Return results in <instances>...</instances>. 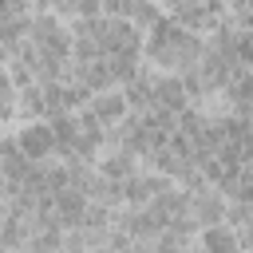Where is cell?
Wrapping results in <instances>:
<instances>
[{"mask_svg": "<svg viewBox=\"0 0 253 253\" xmlns=\"http://www.w3.org/2000/svg\"><path fill=\"white\" fill-rule=\"evenodd\" d=\"M16 146L24 158L32 162H51L55 158V130L47 119H32V123H16Z\"/></svg>", "mask_w": 253, "mask_h": 253, "instance_id": "6da1fadb", "label": "cell"}, {"mask_svg": "<svg viewBox=\"0 0 253 253\" xmlns=\"http://www.w3.org/2000/svg\"><path fill=\"white\" fill-rule=\"evenodd\" d=\"M225 210H229V198H225L221 190H213V186H206V190L190 194V221H194L198 229L225 221Z\"/></svg>", "mask_w": 253, "mask_h": 253, "instance_id": "7a4b0ae2", "label": "cell"}, {"mask_svg": "<svg viewBox=\"0 0 253 253\" xmlns=\"http://www.w3.org/2000/svg\"><path fill=\"white\" fill-rule=\"evenodd\" d=\"M150 91H154V103H150V107H166V111H174V115L190 107L186 83H182V75H174V71H154Z\"/></svg>", "mask_w": 253, "mask_h": 253, "instance_id": "3957f363", "label": "cell"}, {"mask_svg": "<svg viewBox=\"0 0 253 253\" xmlns=\"http://www.w3.org/2000/svg\"><path fill=\"white\" fill-rule=\"evenodd\" d=\"M103 178H111V182H123V178H130L134 170H142V162H138V154H130L126 146H103L99 150V158L91 162Z\"/></svg>", "mask_w": 253, "mask_h": 253, "instance_id": "277c9868", "label": "cell"}, {"mask_svg": "<svg viewBox=\"0 0 253 253\" xmlns=\"http://www.w3.org/2000/svg\"><path fill=\"white\" fill-rule=\"evenodd\" d=\"M87 111H91V115H95L103 126H115V123H123V119L130 115L123 87H107V91H95V95L87 99Z\"/></svg>", "mask_w": 253, "mask_h": 253, "instance_id": "5b68a950", "label": "cell"}, {"mask_svg": "<svg viewBox=\"0 0 253 253\" xmlns=\"http://www.w3.org/2000/svg\"><path fill=\"white\" fill-rule=\"evenodd\" d=\"M87 194L83 190H75V186H63V190H55L51 194V213H55V221L63 225V229H75L79 221H83V213H87Z\"/></svg>", "mask_w": 253, "mask_h": 253, "instance_id": "8992f818", "label": "cell"}, {"mask_svg": "<svg viewBox=\"0 0 253 253\" xmlns=\"http://www.w3.org/2000/svg\"><path fill=\"white\" fill-rule=\"evenodd\" d=\"M194 241L206 249V253H241V237L229 221H217V225H206L194 233Z\"/></svg>", "mask_w": 253, "mask_h": 253, "instance_id": "52a82bcc", "label": "cell"}, {"mask_svg": "<svg viewBox=\"0 0 253 253\" xmlns=\"http://www.w3.org/2000/svg\"><path fill=\"white\" fill-rule=\"evenodd\" d=\"M32 119H47V103H43V87H20L16 95V123H32Z\"/></svg>", "mask_w": 253, "mask_h": 253, "instance_id": "ba28073f", "label": "cell"}, {"mask_svg": "<svg viewBox=\"0 0 253 253\" xmlns=\"http://www.w3.org/2000/svg\"><path fill=\"white\" fill-rule=\"evenodd\" d=\"M162 16H166L162 0H134V4H130V16H126V20H130V24L138 28V32H146V28H154V24L162 20Z\"/></svg>", "mask_w": 253, "mask_h": 253, "instance_id": "9c48e42d", "label": "cell"}, {"mask_svg": "<svg viewBox=\"0 0 253 253\" xmlns=\"http://www.w3.org/2000/svg\"><path fill=\"white\" fill-rule=\"evenodd\" d=\"M233 59H237V67H253V32L249 28H237V36H233Z\"/></svg>", "mask_w": 253, "mask_h": 253, "instance_id": "30bf717a", "label": "cell"}, {"mask_svg": "<svg viewBox=\"0 0 253 253\" xmlns=\"http://www.w3.org/2000/svg\"><path fill=\"white\" fill-rule=\"evenodd\" d=\"M130 4L134 0H99V12L103 16H130Z\"/></svg>", "mask_w": 253, "mask_h": 253, "instance_id": "8fae6325", "label": "cell"}, {"mask_svg": "<svg viewBox=\"0 0 253 253\" xmlns=\"http://www.w3.org/2000/svg\"><path fill=\"white\" fill-rule=\"evenodd\" d=\"M8 59H12V47H8V43H0V71L8 67Z\"/></svg>", "mask_w": 253, "mask_h": 253, "instance_id": "7c38bea8", "label": "cell"}, {"mask_svg": "<svg viewBox=\"0 0 253 253\" xmlns=\"http://www.w3.org/2000/svg\"><path fill=\"white\" fill-rule=\"evenodd\" d=\"M0 138H4V123H0Z\"/></svg>", "mask_w": 253, "mask_h": 253, "instance_id": "4fadbf2b", "label": "cell"}, {"mask_svg": "<svg viewBox=\"0 0 253 253\" xmlns=\"http://www.w3.org/2000/svg\"><path fill=\"white\" fill-rule=\"evenodd\" d=\"M249 32H253V28H249Z\"/></svg>", "mask_w": 253, "mask_h": 253, "instance_id": "5bb4252c", "label": "cell"}]
</instances>
